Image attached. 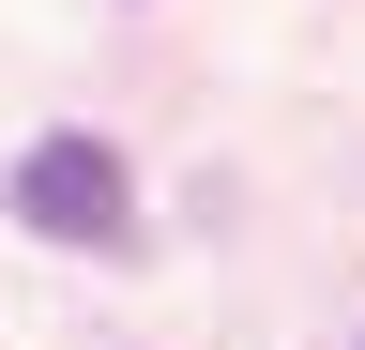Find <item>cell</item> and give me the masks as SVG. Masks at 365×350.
I'll return each instance as SVG.
<instances>
[{"instance_id":"1","label":"cell","mask_w":365,"mask_h":350,"mask_svg":"<svg viewBox=\"0 0 365 350\" xmlns=\"http://www.w3.org/2000/svg\"><path fill=\"white\" fill-rule=\"evenodd\" d=\"M16 229L31 244H76V259H122L137 244V168H122V138H91V122L31 138L16 153Z\"/></svg>"}]
</instances>
